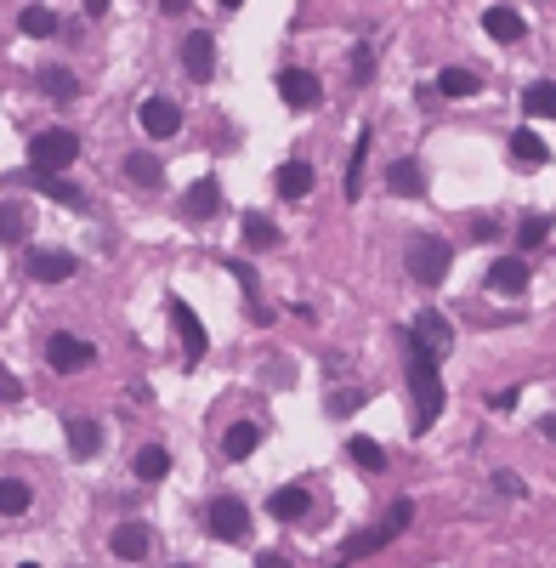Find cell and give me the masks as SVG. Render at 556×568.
Here are the masks:
<instances>
[{
	"label": "cell",
	"mask_w": 556,
	"mask_h": 568,
	"mask_svg": "<svg viewBox=\"0 0 556 568\" xmlns=\"http://www.w3.org/2000/svg\"><path fill=\"white\" fill-rule=\"evenodd\" d=\"M409 387H415V432H426V426L443 415V375H437V358L420 353L415 347V364H409Z\"/></svg>",
	"instance_id": "1"
},
{
	"label": "cell",
	"mask_w": 556,
	"mask_h": 568,
	"mask_svg": "<svg viewBox=\"0 0 556 568\" xmlns=\"http://www.w3.org/2000/svg\"><path fill=\"white\" fill-rule=\"evenodd\" d=\"M409 523H415V500H398V506L386 512V523H375V529H364V534H352L347 546H341V563H358V557H369V551L392 546Z\"/></svg>",
	"instance_id": "2"
},
{
	"label": "cell",
	"mask_w": 556,
	"mask_h": 568,
	"mask_svg": "<svg viewBox=\"0 0 556 568\" xmlns=\"http://www.w3.org/2000/svg\"><path fill=\"white\" fill-rule=\"evenodd\" d=\"M403 262H409V273H415V284H443V273H449L454 250L443 233H415L409 239V250H403Z\"/></svg>",
	"instance_id": "3"
},
{
	"label": "cell",
	"mask_w": 556,
	"mask_h": 568,
	"mask_svg": "<svg viewBox=\"0 0 556 568\" xmlns=\"http://www.w3.org/2000/svg\"><path fill=\"white\" fill-rule=\"evenodd\" d=\"M74 160H80V137L63 131V125H52V131H40V137L29 142V165H35V171H69Z\"/></svg>",
	"instance_id": "4"
},
{
	"label": "cell",
	"mask_w": 556,
	"mask_h": 568,
	"mask_svg": "<svg viewBox=\"0 0 556 568\" xmlns=\"http://www.w3.org/2000/svg\"><path fill=\"white\" fill-rule=\"evenodd\" d=\"M205 529L216 540H227V546H239V540H250V506L244 500H216L205 512Z\"/></svg>",
	"instance_id": "5"
},
{
	"label": "cell",
	"mask_w": 556,
	"mask_h": 568,
	"mask_svg": "<svg viewBox=\"0 0 556 568\" xmlns=\"http://www.w3.org/2000/svg\"><path fill=\"white\" fill-rule=\"evenodd\" d=\"M278 97L296 108V114H313V108L324 103V86H318V74H307V69H284L278 74Z\"/></svg>",
	"instance_id": "6"
},
{
	"label": "cell",
	"mask_w": 556,
	"mask_h": 568,
	"mask_svg": "<svg viewBox=\"0 0 556 568\" xmlns=\"http://www.w3.org/2000/svg\"><path fill=\"white\" fill-rule=\"evenodd\" d=\"M91 358H97V347L69 336V330H57V336L46 341V364H52V370H86Z\"/></svg>",
	"instance_id": "7"
},
{
	"label": "cell",
	"mask_w": 556,
	"mask_h": 568,
	"mask_svg": "<svg viewBox=\"0 0 556 568\" xmlns=\"http://www.w3.org/2000/svg\"><path fill=\"white\" fill-rule=\"evenodd\" d=\"M137 120H142L148 137H176V131H182V108H176L171 97H148V103L137 108Z\"/></svg>",
	"instance_id": "8"
},
{
	"label": "cell",
	"mask_w": 556,
	"mask_h": 568,
	"mask_svg": "<svg viewBox=\"0 0 556 568\" xmlns=\"http://www.w3.org/2000/svg\"><path fill=\"white\" fill-rule=\"evenodd\" d=\"M108 551H114L120 563H148L154 534H148V523H120V529H114V540H108Z\"/></svg>",
	"instance_id": "9"
},
{
	"label": "cell",
	"mask_w": 556,
	"mask_h": 568,
	"mask_svg": "<svg viewBox=\"0 0 556 568\" xmlns=\"http://www.w3.org/2000/svg\"><path fill=\"white\" fill-rule=\"evenodd\" d=\"M409 336H415L420 353H432V358H443V353L454 347V330H449V319H443V313H420Z\"/></svg>",
	"instance_id": "10"
},
{
	"label": "cell",
	"mask_w": 556,
	"mask_h": 568,
	"mask_svg": "<svg viewBox=\"0 0 556 568\" xmlns=\"http://www.w3.org/2000/svg\"><path fill=\"white\" fill-rule=\"evenodd\" d=\"M171 324H176V336H182V347H188V358H205V347H210V336H205V324L193 319V307L182 302V296H171Z\"/></svg>",
	"instance_id": "11"
},
{
	"label": "cell",
	"mask_w": 556,
	"mask_h": 568,
	"mask_svg": "<svg viewBox=\"0 0 556 568\" xmlns=\"http://www.w3.org/2000/svg\"><path fill=\"white\" fill-rule=\"evenodd\" d=\"M74 256L69 250H29V279H40V284H63V279H74Z\"/></svg>",
	"instance_id": "12"
},
{
	"label": "cell",
	"mask_w": 556,
	"mask_h": 568,
	"mask_svg": "<svg viewBox=\"0 0 556 568\" xmlns=\"http://www.w3.org/2000/svg\"><path fill=\"white\" fill-rule=\"evenodd\" d=\"M182 69H188L193 80H210V74H216V40H210L205 29H193V35L182 40Z\"/></svg>",
	"instance_id": "13"
},
{
	"label": "cell",
	"mask_w": 556,
	"mask_h": 568,
	"mask_svg": "<svg viewBox=\"0 0 556 568\" xmlns=\"http://www.w3.org/2000/svg\"><path fill=\"white\" fill-rule=\"evenodd\" d=\"M386 188L398 199H420L426 194V171H420V160H392L386 165Z\"/></svg>",
	"instance_id": "14"
},
{
	"label": "cell",
	"mask_w": 556,
	"mask_h": 568,
	"mask_svg": "<svg viewBox=\"0 0 556 568\" xmlns=\"http://www.w3.org/2000/svg\"><path fill=\"white\" fill-rule=\"evenodd\" d=\"M488 290H500V296H522V290H528V262L500 256V262L488 267Z\"/></svg>",
	"instance_id": "15"
},
{
	"label": "cell",
	"mask_w": 556,
	"mask_h": 568,
	"mask_svg": "<svg viewBox=\"0 0 556 568\" xmlns=\"http://www.w3.org/2000/svg\"><path fill=\"white\" fill-rule=\"evenodd\" d=\"M29 182H35L40 194H52L57 205H69V211H86V194H80L74 182H63L57 171H35V165H29Z\"/></svg>",
	"instance_id": "16"
},
{
	"label": "cell",
	"mask_w": 556,
	"mask_h": 568,
	"mask_svg": "<svg viewBox=\"0 0 556 568\" xmlns=\"http://www.w3.org/2000/svg\"><path fill=\"white\" fill-rule=\"evenodd\" d=\"M483 29L500 40V46H517V40L528 35V23H522L511 6H488V12H483Z\"/></svg>",
	"instance_id": "17"
},
{
	"label": "cell",
	"mask_w": 556,
	"mask_h": 568,
	"mask_svg": "<svg viewBox=\"0 0 556 568\" xmlns=\"http://www.w3.org/2000/svg\"><path fill=\"white\" fill-rule=\"evenodd\" d=\"M267 512H273L278 523H296V517H307V512H313V495H307L301 483H290V489H278V495L267 500Z\"/></svg>",
	"instance_id": "18"
},
{
	"label": "cell",
	"mask_w": 556,
	"mask_h": 568,
	"mask_svg": "<svg viewBox=\"0 0 556 568\" xmlns=\"http://www.w3.org/2000/svg\"><path fill=\"white\" fill-rule=\"evenodd\" d=\"M222 211V188H216V182H193L188 188V199H182V216H193V222H205V216H216Z\"/></svg>",
	"instance_id": "19"
},
{
	"label": "cell",
	"mask_w": 556,
	"mask_h": 568,
	"mask_svg": "<svg viewBox=\"0 0 556 568\" xmlns=\"http://www.w3.org/2000/svg\"><path fill=\"white\" fill-rule=\"evenodd\" d=\"M278 194L284 199H307L313 194V165L307 160H284L278 165Z\"/></svg>",
	"instance_id": "20"
},
{
	"label": "cell",
	"mask_w": 556,
	"mask_h": 568,
	"mask_svg": "<svg viewBox=\"0 0 556 568\" xmlns=\"http://www.w3.org/2000/svg\"><path fill=\"white\" fill-rule=\"evenodd\" d=\"M545 160H551V154H545V142H539L534 131H511V165H517V171H539Z\"/></svg>",
	"instance_id": "21"
},
{
	"label": "cell",
	"mask_w": 556,
	"mask_h": 568,
	"mask_svg": "<svg viewBox=\"0 0 556 568\" xmlns=\"http://www.w3.org/2000/svg\"><path fill=\"white\" fill-rule=\"evenodd\" d=\"M69 449L86 461V455H97L103 449V426L91 421V415H69Z\"/></svg>",
	"instance_id": "22"
},
{
	"label": "cell",
	"mask_w": 556,
	"mask_h": 568,
	"mask_svg": "<svg viewBox=\"0 0 556 568\" xmlns=\"http://www.w3.org/2000/svg\"><path fill=\"white\" fill-rule=\"evenodd\" d=\"M522 108L534 120H556V80H534V86L522 91Z\"/></svg>",
	"instance_id": "23"
},
{
	"label": "cell",
	"mask_w": 556,
	"mask_h": 568,
	"mask_svg": "<svg viewBox=\"0 0 556 568\" xmlns=\"http://www.w3.org/2000/svg\"><path fill=\"white\" fill-rule=\"evenodd\" d=\"M477 91H483V80H477L471 69H443L437 74V97H477Z\"/></svg>",
	"instance_id": "24"
},
{
	"label": "cell",
	"mask_w": 556,
	"mask_h": 568,
	"mask_svg": "<svg viewBox=\"0 0 556 568\" xmlns=\"http://www.w3.org/2000/svg\"><path fill=\"white\" fill-rule=\"evenodd\" d=\"M131 472H137L142 483H159L165 472H171V455H165L159 444H148V449H137V461H131Z\"/></svg>",
	"instance_id": "25"
},
{
	"label": "cell",
	"mask_w": 556,
	"mask_h": 568,
	"mask_svg": "<svg viewBox=\"0 0 556 568\" xmlns=\"http://www.w3.org/2000/svg\"><path fill=\"white\" fill-rule=\"evenodd\" d=\"M261 444V432L250 421H239V426H227L222 432V449H227V461H244V455H250V449Z\"/></svg>",
	"instance_id": "26"
},
{
	"label": "cell",
	"mask_w": 556,
	"mask_h": 568,
	"mask_svg": "<svg viewBox=\"0 0 556 568\" xmlns=\"http://www.w3.org/2000/svg\"><path fill=\"white\" fill-rule=\"evenodd\" d=\"M18 29H23V35H35V40H52L57 35V12H52V6H23Z\"/></svg>",
	"instance_id": "27"
},
{
	"label": "cell",
	"mask_w": 556,
	"mask_h": 568,
	"mask_svg": "<svg viewBox=\"0 0 556 568\" xmlns=\"http://www.w3.org/2000/svg\"><path fill=\"white\" fill-rule=\"evenodd\" d=\"M551 228H556L551 216L528 211V216H522V222H517V245H522V250H539V245H545V239H551Z\"/></svg>",
	"instance_id": "28"
},
{
	"label": "cell",
	"mask_w": 556,
	"mask_h": 568,
	"mask_svg": "<svg viewBox=\"0 0 556 568\" xmlns=\"http://www.w3.org/2000/svg\"><path fill=\"white\" fill-rule=\"evenodd\" d=\"M29 483L23 478H0V517H18V512H29Z\"/></svg>",
	"instance_id": "29"
},
{
	"label": "cell",
	"mask_w": 556,
	"mask_h": 568,
	"mask_svg": "<svg viewBox=\"0 0 556 568\" xmlns=\"http://www.w3.org/2000/svg\"><path fill=\"white\" fill-rule=\"evenodd\" d=\"M125 177L142 182V188H159V182H165V165H159L154 154H131V160H125Z\"/></svg>",
	"instance_id": "30"
},
{
	"label": "cell",
	"mask_w": 556,
	"mask_h": 568,
	"mask_svg": "<svg viewBox=\"0 0 556 568\" xmlns=\"http://www.w3.org/2000/svg\"><path fill=\"white\" fill-rule=\"evenodd\" d=\"M233 279H239V290H244V302H250V313H256V319L267 324V307H261V284H256V267H250V262H233Z\"/></svg>",
	"instance_id": "31"
},
{
	"label": "cell",
	"mask_w": 556,
	"mask_h": 568,
	"mask_svg": "<svg viewBox=\"0 0 556 568\" xmlns=\"http://www.w3.org/2000/svg\"><path fill=\"white\" fill-rule=\"evenodd\" d=\"M23 233H29V211L12 205V199H0V239L12 245V239H23Z\"/></svg>",
	"instance_id": "32"
},
{
	"label": "cell",
	"mask_w": 556,
	"mask_h": 568,
	"mask_svg": "<svg viewBox=\"0 0 556 568\" xmlns=\"http://www.w3.org/2000/svg\"><path fill=\"white\" fill-rule=\"evenodd\" d=\"M364 160H369V131H358V148H352V165H347V199L364 194Z\"/></svg>",
	"instance_id": "33"
},
{
	"label": "cell",
	"mask_w": 556,
	"mask_h": 568,
	"mask_svg": "<svg viewBox=\"0 0 556 568\" xmlns=\"http://www.w3.org/2000/svg\"><path fill=\"white\" fill-rule=\"evenodd\" d=\"M244 239H250L256 250H273V245H278V228H273L261 211H250V216H244Z\"/></svg>",
	"instance_id": "34"
},
{
	"label": "cell",
	"mask_w": 556,
	"mask_h": 568,
	"mask_svg": "<svg viewBox=\"0 0 556 568\" xmlns=\"http://www.w3.org/2000/svg\"><path fill=\"white\" fill-rule=\"evenodd\" d=\"M347 455H352L358 466H364V472H381V466H386V449L375 444V438H352V444H347Z\"/></svg>",
	"instance_id": "35"
},
{
	"label": "cell",
	"mask_w": 556,
	"mask_h": 568,
	"mask_svg": "<svg viewBox=\"0 0 556 568\" xmlns=\"http://www.w3.org/2000/svg\"><path fill=\"white\" fill-rule=\"evenodd\" d=\"M40 91H52V97H80V80L69 69H40Z\"/></svg>",
	"instance_id": "36"
},
{
	"label": "cell",
	"mask_w": 556,
	"mask_h": 568,
	"mask_svg": "<svg viewBox=\"0 0 556 568\" xmlns=\"http://www.w3.org/2000/svg\"><path fill=\"white\" fill-rule=\"evenodd\" d=\"M364 404V387H347V392H330V415H352Z\"/></svg>",
	"instance_id": "37"
},
{
	"label": "cell",
	"mask_w": 556,
	"mask_h": 568,
	"mask_svg": "<svg viewBox=\"0 0 556 568\" xmlns=\"http://www.w3.org/2000/svg\"><path fill=\"white\" fill-rule=\"evenodd\" d=\"M369 69H375V52H369V46H358V52H352V80L364 86V80H369Z\"/></svg>",
	"instance_id": "38"
},
{
	"label": "cell",
	"mask_w": 556,
	"mask_h": 568,
	"mask_svg": "<svg viewBox=\"0 0 556 568\" xmlns=\"http://www.w3.org/2000/svg\"><path fill=\"white\" fill-rule=\"evenodd\" d=\"M494 489H500V495H522V478L517 472H494Z\"/></svg>",
	"instance_id": "39"
},
{
	"label": "cell",
	"mask_w": 556,
	"mask_h": 568,
	"mask_svg": "<svg viewBox=\"0 0 556 568\" xmlns=\"http://www.w3.org/2000/svg\"><path fill=\"white\" fill-rule=\"evenodd\" d=\"M0 398H23V387H18V381H12L6 370H0Z\"/></svg>",
	"instance_id": "40"
},
{
	"label": "cell",
	"mask_w": 556,
	"mask_h": 568,
	"mask_svg": "<svg viewBox=\"0 0 556 568\" xmlns=\"http://www.w3.org/2000/svg\"><path fill=\"white\" fill-rule=\"evenodd\" d=\"M539 432H545V438H551V444H556V409H551V415H545V421H539Z\"/></svg>",
	"instance_id": "41"
},
{
	"label": "cell",
	"mask_w": 556,
	"mask_h": 568,
	"mask_svg": "<svg viewBox=\"0 0 556 568\" xmlns=\"http://www.w3.org/2000/svg\"><path fill=\"white\" fill-rule=\"evenodd\" d=\"M159 12H188V0H159Z\"/></svg>",
	"instance_id": "42"
},
{
	"label": "cell",
	"mask_w": 556,
	"mask_h": 568,
	"mask_svg": "<svg viewBox=\"0 0 556 568\" xmlns=\"http://www.w3.org/2000/svg\"><path fill=\"white\" fill-rule=\"evenodd\" d=\"M86 12H91V18H103V12H108V0H86Z\"/></svg>",
	"instance_id": "43"
},
{
	"label": "cell",
	"mask_w": 556,
	"mask_h": 568,
	"mask_svg": "<svg viewBox=\"0 0 556 568\" xmlns=\"http://www.w3.org/2000/svg\"><path fill=\"white\" fill-rule=\"evenodd\" d=\"M222 6H239V0H222Z\"/></svg>",
	"instance_id": "44"
}]
</instances>
